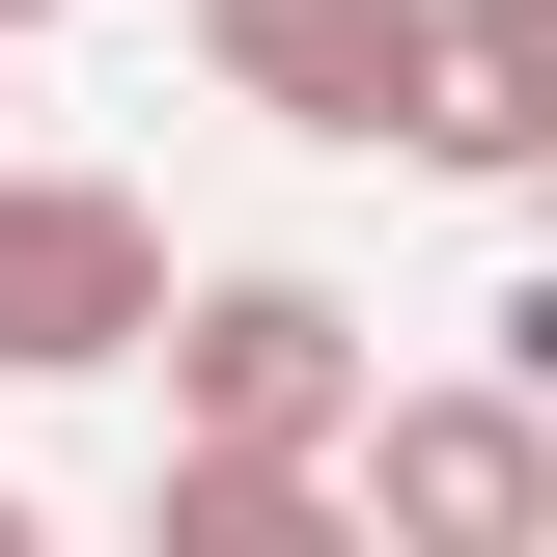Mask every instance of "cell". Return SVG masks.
<instances>
[{
	"instance_id": "cell-1",
	"label": "cell",
	"mask_w": 557,
	"mask_h": 557,
	"mask_svg": "<svg viewBox=\"0 0 557 557\" xmlns=\"http://www.w3.org/2000/svg\"><path fill=\"white\" fill-rule=\"evenodd\" d=\"M168 446H362V391H391V335H362L307 251H223V278H168Z\"/></svg>"
},
{
	"instance_id": "cell-2",
	"label": "cell",
	"mask_w": 557,
	"mask_h": 557,
	"mask_svg": "<svg viewBox=\"0 0 557 557\" xmlns=\"http://www.w3.org/2000/svg\"><path fill=\"white\" fill-rule=\"evenodd\" d=\"M362 530H418V557H557V391L530 362H446V391H362Z\"/></svg>"
},
{
	"instance_id": "cell-3",
	"label": "cell",
	"mask_w": 557,
	"mask_h": 557,
	"mask_svg": "<svg viewBox=\"0 0 557 557\" xmlns=\"http://www.w3.org/2000/svg\"><path fill=\"white\" fill-rule=\"evenodd\" d=\"M168 335V223L112 168H0V391H112Z\"/></svg>"
},
{
	"instance_id": "cell-4",
	"label": "cell",
	"mask_w": 557,
	"mask_h": 557,
	"mask_svg": "<svg viewBox=\"0 0 557 557\" xmlns=\"http://www.w3.org/2000/svg\"><path fill=\"white\" fill-rule=\"evenodd\" d=\"M196 84L335 168H418V84H446V0H196Z\"/></svg>"
},
{
	"instance_id": "cell-5",
	"label": "cell",
	"mask_w": 557,
	"mask_h": 557,
	"mask_svg": "<svg viewBox=\"0 0 557 557\" xmlns=\"http://www.w3.org/2000/svg\"><path fill=\"white\" fill-rule=\"evenodd\" d=\"M418 168H474V196H557V0H446Z\"/></svg>"
},
{
	"instance_id": "cell-6",
	"label": "cell",
	"mask_w": 557,
	"mask_h": 557,
	"mask_svg": "<svg viewBox=\"0 0 557 557\" xmlns=\"http://www.w3.org/2000/svg\"><path fill=\"white\" fill-rule=\"evenodd\" d=\"M362 474L335 446H139V557H335Z\"/></svg>"
},
{
	"instance_id": "cell-7",
	"label": "cell",
	"mask_w": 557,
	"mask_h": 557,
	"mask_svg": "<svg viewBox=\"0 0 557 557\" xmlns=\"http://www.w3.org/2000/svg\"><path fill=\"white\" fill-rule=\"evenodd\" d=\"M474 362H530V391H557V251H530V278L474 307Z\"/></svg>"
},
{
	"instance_id": "cell-8",
	"label": "cell",
	"mask_w": 557,
	"mask_h": 557,
	"mask_svg": "<svg viewBox=\"0 0 557 557\" xmlns=\"http://www.w3.org/2000/svg\"><path fill=\"white\" fill-rule=\"evenodd\" d=\"M0 557H28V474H0Z\"/></svg>"
},
{
	"instance_id": "cell-9",
	"label": "cell",
	"mask_w": 557,
	"mask_h": 557,
	"mask_svg": "<svg viewBox=\"0 0 557 557\" xmlns=\"http://www.w3.org/2000/svg\"><path fill=\"white\" fill-rule=\"evenodd\" d=\"M0 28H57V0H0Z\"/></svg>"
}]
</instances>
